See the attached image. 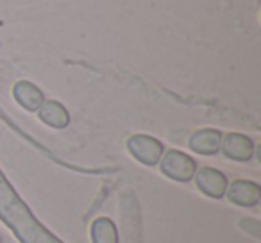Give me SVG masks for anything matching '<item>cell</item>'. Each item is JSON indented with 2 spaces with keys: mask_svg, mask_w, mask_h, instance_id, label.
Wrapping results in <instances>:
<instances>
[{
  "mask_svg": "<svg viewBox=\"0 0 261 243\" xmlns=\"http://www.w3.org/2000/svg\"><path fill=\"white\" fill-rule=\"evenodd\" d=\"M0 220L6 222L9 229H13L22 243H61L33 217L29 207L22 202V199L16 195L2 174H0Z\"/></svg>",
  "mask_w": 261,
  "mask_h": 243,
  "instance_id": "1",
  "label": "cell"
},
{
  "mask_svg": "<svg viewBox=\"0 0 261 243\" xmlns=\"http://www.w3.org/2000/svg\"><path fill=\"white\" fill-rule=\"evenodd\" d=\"M161 170L170 179L186 182L195 174V161L179 150H170L167 156L161 159Z\"/></svg>",
  "mask_w": 261,
  "mask_h": 243,
  "instance_id": "2",
  "label": "cell"
},
{
  "mask_svg": "<svg viewBox=\"0 0 261 243\" xmlns=\"http://www.w3.org/2000/svg\"><path fill=\"white\" fill-rule=\"evenodd\" d=\"M129 150L130 154L136 157L138 161L145 165H156L161 159L163 154V145L158 140L150 138V136H133L129 140Z\"/></svg>",
  "mask_w": 261,
  "mask_h": 243,
  "instance_id": "3",
  "label": "cell"
},
{
  "mask_svg": "<svg viewBox=\"0 0 261 243\" xmlns=\"http://www.w3.org/2000/svg\"><path fill=\"white\" fill-rule=\"evenodd\" d=\"M197 186L200 188V192H204L206 195L218 199L224 195L225 188H227V181H225L224 174H220L218 170L213 168H202L197 174Z\"/></svg>",
  "mask_w": 261,
  "mask_h": 243,
  "instance_id": "4",
  "label": "cell"
},
{
  "mask_svg": "<svg viewBox=\"0 0 261 243\" xmlns=\"http://www.w3.org/2000/svg\"><path fill=\"white\" fill-rule=\"evenodd\" d=\"M220 132L213 131V129H202L197 131L190 140V149L195 150L197 154H204V156H211V154L218 152L220 149Z\"/></svg>",
  "mask_w": 261,
  "mask_h": 243,
  "instance_id": "5",
  "label": "cell"
},
{
  "mask_svg": "<svg viewBox=\"0 0 261 243\" xmlns=\"http://www.w3.org/2000/svg\"><path fill=\"white\" fill-rule=\"evenodd\" d=\"M229 199L240 206H254L259 200V186L250 181H234L229 188Z\"/></svg>",
  "mask_w": 261,
  "mask_h": 243,
  "instance_id": "6",
  "label": "cell"
},
{
  "mask_svg": "<svg viewBox=\"0 0 261 243\" xmlns=\"http://www.w3.org/2000/svg\"><path fill=\"white\" fill-rule=\"evenodd\" d=\"M252 142L242 134H227L224 142V152L236 161H247L252 156Z\"/></svg>",
  "mask_w": 261,
  "mask_h": 243,
  "instance_id": "7",
  "label": "cell"
},
{
  "mask_svg": "<svg viewBox=\"0 0 261 243\" xmlns=\"http://www.w3.org/2000/svg\"><path fill=\"white\" fill-rule=\"evenodd\" d=\"M15 97H16V100L25 109H29V111H34V109H38L43 104V93H41L34 84L25 83V80L18 83L15 86Z\"/></svg>",
  "mask_w": 261,
  "mask_h": 243,
  "instance_id": "8",
  "label": "cell"
},
{
  "mask_svg": "<svg viewBox=\"0 0 261 243\" xmlns=\"http://www.w3.org/2000/svg\"><path fill=\"white\" fill-rule=\"evenodd\" d=\"M93 243H118L116 227L109 218H97L91 225Z\"/></svg>",
  "mask_w": 261,
  "mask_h": 243,
  "instance_id": "9",
  "label": "cell"
},
{
  "mask_svg": "<svg viewBox=\"0 0 261 243\" xmlns=\"http://www.w3.org/2000/svg\"><path fill=\"white\" fill-rule=\"evenodd\" d=\"M40 116L45 124L52 125V127H65L68 124V115H66L65 107L59 105L58 102H47V104H43Z\"/></svg>",
  "mask_w": 261,
  "mask_h": 243,
  "instance_id": "10",
  "label": "cell"
}]
</instances>
